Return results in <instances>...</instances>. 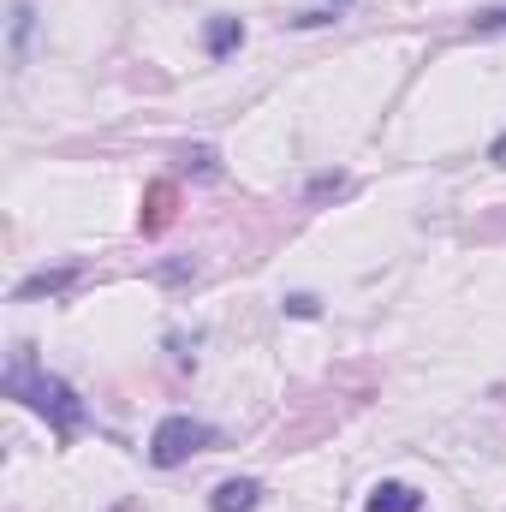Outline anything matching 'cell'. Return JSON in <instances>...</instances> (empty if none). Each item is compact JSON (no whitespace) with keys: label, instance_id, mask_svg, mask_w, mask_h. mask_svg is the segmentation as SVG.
Segmentation results:
<instances>
[{"label":"cell","instance_id":"obj_1","mask_svg":"<svg viewBox=\"0 0 506 512\" xmlns=\"http://www.w3.org/2000/svg\"><path fill=\"white\" fill-rule=\"evenodd\" d=\"M0 387H6V399H18V405H30L36 417H48L60 441H72V435L90 423V411H84V399L72 393V382H66V376H48L30 352H12Z\"/></svg>","mask_w":506,"mask_h":512},{"label":"cell","instance_id":"obj_2","mask_svg":"<svg viewBox=\"0 0 506 512\" xmlns=\"http://www.w3.org/2000/svg\"><path fill=\"white\" fill-rule=\"evenodd\" d=\"M215 441H221V435H215V423H203V417H185V411H173V417H161V423H155V435H149V465L173 471V465H185V459L209 453Z\"/></svg>","mask_w":506,"mask_h":512},{"label":"cell","instance_id":"obj_3","mask_svg":"<svg viewBox=\"0 0 506 512\" xmlns=\"http://www.w3.org/2000/svg\"><path fill=\"white\" fill-rule=\"evenodd\" d=\"M72 286H78V268H36V274H24V280L12 286V298L30 304V298H60V292H72Z\"/></svg>","mask_w":506,"mask_h":512},{"label":"cell","instance_id":"obj_4","mask_svg":"<svg viewBox=\"0 0 506 512\" xmlns=\"http://www.w3.org/2000/svg\"><path fill=\"white\" fill-rule=\"evenodd\" d=\"M256 507H262V483L256 477H227L209 495V512H256Z\"/></svg>","mask_w":506,"mask_h":512},{"label":"cell","instance_id":"obj_5","mask_svg":"<svg viewBox=\"0 0 506 512\" xmlns=\"http://www.w3.org/2000/svg\"><path fill=\"white\" fill-rule=\"evenodd\" d=\"M364 512H423V495H417L411 483H376L370 501H364Z\"/></svg>","mask_w":506,"mask_h":512},{"label":"cell","instance_id":"obj_6","mask_svg":"<svg viewBox=\"0 0 506 512\" xmlns=\"http://www.w3.org/2000/svg\"><path fill=\"white\" fill-rule=\"evenodd\" d=\"M30 36H36V6L30 0H12V66H24Z\"/></svg>","mask_w":506,"mask_h":512},{"label":"cell","instance_id":"obj_7","mask_svg":"<svg viewBox=\"0 0 506 512\" xmlns=\"http://www.w3.org/2000/svg\"><path fill=\"white\" fill-rule=\"evenodd\" d=\"M239 42H245V24H239V18H215V24L203 30V48H209L215 60H221V54H233Z\"/></svg>","mask_w":506,"mask_h":512},{"label":"cell","instance_id":"obj_8","mask_svg":"<svg viewBox=\"0 0 506 512\" xmlns=\"http://www.w3.org/2000/svg\"><path fill=\"white\" fill-rule=\"evenodd\" d=\"M185 167H191L197 179H221V155H215L209 143H191V149H185Z\"/></svg>","mask_w":506,"mask_h":512},{"label":"cell","instance_id":"obj_9","mask_svg":"<svg viewBox=\"0 0 506 512\" xmlns=\"http://www.w3.org/2000/svg\"><path fill=\"white\" fill-rule=\"evenodd\" d=\"M471 30H477V36H495V30H506V6H489V12H477V18H471Z\"/></svg>","mask_w":506,"mask_h":512},{"label":"cell","instance_id":"obj_10","mask_svg":"<svg viewBox=\"0 0 506 512\" xmlns=\"http://www.w3.org/2000/svg\"><path fill=\"white\" fill-rule=\"evenodd\" d=\"M346 191V173H316L310 179V197H340Z\"/></svg>","mask_w":506,"mask_h":512},{"label":"cell","instance_id":"obj_11","mask_svg":"<svg viewBox=\"0 0 506 512\" xmlns=\"http://www.w3.org/2000/svg\"><path fill=\"white\" fill-rule=\"evenodd\" d=\"M286 310H292V316H316V298H310V292H292Z\"/></svg>","mask_w":506,"mask_h":512},{"label":"cell","instance_id":"obj_12","mask_svg":"<svg viewBox=\"0 0 506 512\" xmlns=\"http://www.w3.org/2000/svg\"><path fill=\"white\" fill-rule=\"evenodd\" d=\"M161 280H185V274H197V262H167V268H155Z\"/></svg>","mask_w":506,"mask_h":512},{"label":"cell","instance_id":"obj_13","mask_svg":"<svg viewBox=\"0 0 506 512\" xmlns=\"http://www.w3.org/2000/svg\"><path fill=\"white\" fill-rule=\"evenodd\" d=\"M489 161H495V167H506V131L495 137V143H489Z\"/></svg>","mask_w":506,"mask_h":512},{"label":"cell","instance_id":"obj_14","mask_svg":"<svg viewBox=\"0 0 506 512\" xmlns=\"http://www.w3.org/2000/svg\"><path fill=\"white\" fill-rule=\"evenodd\" d=\"M114 512H143V507H137V501H120V507H114Z\"/></svg>","mask_w":506,"mask_h":512},{"label":"cell","instance_id":"obj_15","mask_svg":"<svg viewBox=\"0 0 506 512\" xmlns=\"http://www.w3.org/2000/svg\"><path fill=\"white\" fill-rule=\"evenodd\" d=\"M340 6H346V0H334V12H340Z\"/></svg>","mask_w":506,"mask_h":512}]
</instances>
